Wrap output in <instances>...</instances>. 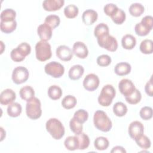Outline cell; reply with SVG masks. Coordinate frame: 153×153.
Listing matches in <instances>:
<instances>
[{
    "instance_id": "1",
    "label": "cell",
    "mask_w": 153,
    "mask_h": 153,
    "mask_svg": "<svg viewBox=\"0 0 153 153\" xmlns=\"http://www.w3.org/2000/svg\"><path fill=\"white\" fill-rule=\"evenodd\" d=\"M93 123L95 127L103 132L109 131L112 126V123L106 114L101 110L96 111L93 117Z\"/></svg>"
},
{
    "instance_id": "2",
    "label": "cell",
    "mask_w": 153,
    "mask_h": 153,
    "mask_svg": "<svg viewBox=\"0 0 153 153\" xmlns=\"http://www.w3.org/2000/svg\"><path fill=\"white\" fill-rule=\"evenodd\" d=\"M47 131L50 135L56 140L62 138L65 134V127L60 121L55 118L48 120L45 124Z\"/></svg>"
},
{
    "instance_id": "3",
    "label": "cell",
    "mask_w": 153,
    "mask_h": 153,
    "mask_svg": "<svg viewBox=\"0 0 153 153\" xmlns=\"http://www.w3.org/2000/svg\"><path fill=\"white\" fill-rule=\"evenodd\" d=\"M26 113L27 116L32 120H37L42 115L41 104L39 99L34 97L27 102L26 105Z\"/></svg>"
},
{
    "instance_id": "4",
    "label": "cell",
    "mask_w": 153,
    "mask_h": 153,
    "mask_svg": "<svg viewBox=\"0 0 153 153\" xmlns=\"http://www.w3.org/2000/svg\"><path fill=\"white\" fill-rule=\"evenodd\" d=\"M35 54L36 59L41 62L50 59L52 56L50 44L45 41H39L35 45Z\"/></svg>"
},
{
    "instance_id": "5",
    "label": "cell",
    "mask_w": 153,
    "mask_h": 153,
    "mask_svg": "<svg viewBox=\"0 0 153 153\" xmlns=\"http://www.w3.org/2000/svg\"><path fill=\"white\" fill-rule=\"evenodd\" d=\"M116 91L112 85L106 84L102 88L98 97V103L102 106H109L115 97Z\"/></svg>"
},
{
    "instance_id": "6",
    "label": "cell",
    "mask_w": 153,
    "mask_h": 153,
    "mask_svg": "<svg viewBox=\"0 0 153 153\" xmlns=\"http://www.w3.org/2000/svg\"><path fill=\"white\" fill-rule=\"evenodd\" d=\"M99 45L109 51L114 52L118 48V42L115 38L109 34L97 38Z\"/></svg>"
},
{
    "instance_id": "7",
    "label": "cell",
    "mask_w": 153,
    "mask_h": 153,
    "mask_svg": "<svg viewBox=\"0 0 153 153\" xmlns=\"http://www.w3.org/2000/svg\"><path fill=\"white\" fill-rule=\"evenodd\" d=\"M44 70L47 74L53 78H60L65 72L64 66L55 61L47 63L44 67Z\"/></svg>"
},
{
    "instance_id": "8",
    "label": "cell",
    "mask_w": 153,
    "mask_h": 153,
    "mask_svg": "<svg viewBox=\"0 0 153 153\" xmlns=\"http://www.w3.org/2000/svg\"><path fill=\"white\" fill-rule=\"evenodd\" d=\"M29 76L27 68L24 66H17L14 69L12 73V80L16 84H20L26 82Z\"/></svg>"
},
{
    "instance_id": "9",
    "label": "cell",
    "mask_w": 153,
    "mask_h": 153,
    "mask_svg": "<svg viewBox=\"0 0 153 153\" xmlns=\"http://www.w3.org/2000/svg\"><path fill=\"white\" fill-rule=\"evenodd\" d=\"M99 78L94 74H89L84 78L83 81L84 88L89 91L96 90L99 85Z\"/></svg>"
},
{
    "instance_id": "10",
    "label": "cell",
    "mask_w": 153,
    "mask_h": 153,
    "mask_svg": "<svg viewBox=\"0 0 153 153\" xmlns=\"http://www.w3.org/2000/svg\"><path fill=\"white\" fill-rule=\"evenodd\" d=\"M128 132L130 137L135 140L143 134V125L140 121H134L130 124Z\"/></svg>"
},
{
    "instance_id": "11",
    "label": "cell",
    "mask_w": 153,
    "mask_h": 153,
    "mask_svg": "<svg viewBox=\"0 0 153 153\" xmlns=\"http://www.w3.org/2000/svg\"><path fill=\"white\" fill-rule=\"evenodd\" d=\"M118 88L121 93L126 97L132 94L136 88L131 80L124 78L119 82Z\"/></svg>"
},
{
    "instance_id": "12",
    "label": "cell",
    "mask_w": 153,
    "mask_h": 153,
    "mask_svg": "<svg viewBox=\"0 0 153 153\" xmlns=\"http://www.w3.org/2000/svg\"><path fill=\"white\" fill-rule=\"evenodd\" d=\"M56 54L59 59L65 62L71 60L73 57V53L71 49L65 45L59 46L56 48Z\"/></svg>"
},
{
    "instance_id": "13",
    "label": "cell",
    "mask_w": 153,
    "mask_h": 153,
    "mask_svg": "<svg viewBox=\"0 0 153 153\" xmlns=\"http://www.w3.org/2000/svg\"><path fill=\"white\" fill-rule=\"evenodd\" d=\"M72 53L78 58L85 59L88 54V50L84 42L77 41L73 45Z\"/></svg>"
},
{
    "instance_id": "14",
    "label": "cell",
    "mask_w": 153,
    "mask_h": 153,
    "mask_svg": "<svg viewBox=\"0 0 153 153\" xmlns=\"http://www.w3.org/2000/svg\"><path fill=\"white\" fill-rule=\"evenodd\" d=\"M16 98V93L10 88H7L1 93L0 103L3 105H8L12 103Z\"/></svg>"
},
{
    "instance_id": "15",
    "label": "cell",
    "mask_w": 153,
    "mask_h": 153,
    "mask_svg": "<svg viewBox=\"0 0 153 153\" xmlns=\"http://www.w3.org/2000/svg\"><path fill=\"white\" fill-rule=\"evenodd\" d=\"M64 3L63 0H45L42 2V7L45 11H54L61 8Z\"/></svg>"
},
{
    "instance_id": "16",
    "label": "cell",
    "mask_w": 153,
    "mask_h": 153,
    "mask_svg": "<svg viewBox=\"0 0 153 153\" xmlns=\"http://www.w3.org/2000/svg\"><path fill=\"white\" fill-rule=\"evenodd\" d=\"M37 33L42 41H48L52 36V29L47 24H41L37 28Z\"/></svg>"
},
{
    "instance_id": "17",
    "label": "cell",
    "mask_w": 153,
    "mask_h": 153,
    "mask_svg": "<svg viewBox=\"0 0 153 153\" xmlns=\"http://www.w3.org/2000/svg\"><path fill=\"white\" fill-rule=\"evenodd\" d=\"M97 13L91 9H88L84 11L82 15V20L86 25H93L97 19Z\"/></svg>"
},
{
    "instance_id": "18",
    "label": "cell",
    "mask_w": 153,
    "mask_h": 153,
    "mask_svg": "<svg viewBox=\"0 0 153 153\" xmlns=\"http://www.w3.org/2000/svg\"><path fill=\"white\" fill-rule=\"evenodd\" d=\"M84 69L80 65H75L72 66L69 70L68 76L72 80L79 79L84 74Z\"/></svg>"
},
{
    "instance_id": "19",
    "label": "cell",
    "mask_w": 153,
    "mask_h": 153,
    "mask_svg": "<svg viewBox=\"0 0 153 153\" xmlns=\"http://www.w3.org/2000/svg\"><path fill=\"white\" fill-rule=\"evenodd\" d=\"M131 65L127 62L117 63L114 68L115 73L119 76H124L128 74L131 71Z\"/></svg>"
},
{
    "instance_id": "20",
    "label": "cell",
    "mask_w": 153,
    "mask_h": 153,
    "mask_svg": "<svg viewBox=\"0 0 153 153\" xmlns=\"http://www.w3.org/2000/svg\"><path fill=\"white\" fill-rule=\"evenodd\" d=\"M136 44V39L134 36L130 34H126L123 36L121 45L124 49L132 50Z\"/></svg>"
},
{
    "instance_id": "21",
    "label": "cell",
    "mask_w": 153,
    "mask_h": 153,
    "mask_svg": "<svg viewBox=\"0 0 153 153\" xmlns=\"http://www.w3.org/2000/svg\"><path fill=\"white\" fill-rule=\"evenodd\" d=\"M19 94L23 100L28 102L34 97L35 91L32 87L29 85H26L20 88Z\"/></svg>"
},
{
    "instance_id": "22",
    "label": "cell",
    "mask_w": 153,
    "mask_h": 153,
    "mask_svg": "<svg viewBox=\"0 0 153 153\" xmlns=\"http://www.w3.org/2000/svg\"><path fill=\"white\" fill-rule=\"evenodd\" d=\"M22 108L20 104L17 102L12 103L8 105L7 107V114L11 117H19L22 113Z\"/></svg>"
},
{
    "instance_id": "23",
    "label": "cell",
    "mask_w": 153,
    "mask_h": 153,
    "mask_svg": "<svg viewBox=\"0 0 153 153\" xmlns=\"http://www.w3.org/2000/svg\"><path fill=\"white\" fill-rule=\"evenodd\" d=\"M65 148L69 151H75L79 148V142L78 138L75 136H68L64 141Z\"/></svg>"
},
{
    "instance_id": "24",
    "label": "cell",
    "mask_w": 153,
    "mask_h": 153,
    "mask_svg": "<svg viewBox=\"0 0 153 153\" xmlns=\"http://www.w3.org/2000/svg\"><path fill=\"white\" fill-rule=\"evenodd\" d=\"M62 88L56 85L50 86L48 90V95L49 97L53 100L59 99L62 96Z\"/></svg>"
},
{
    "instance_id": "25",
    "label": "cell",
    "mask_w": 153,
    "mask_h": 153,
    "mask_svg": "<svg viewBox=\"0 0 153 153\" xmlns=\"http://www.w3.org/2000/svg\"><path fill=\"white\" fill-rule=\"evenodd\" d=\"M17 27V22L16 20L11 22H0L1 30L5 33H10L13 32Z\"/></svg>"
},
{
    "instance_id": "26",
    "label": "cell",
    "mask_w": 153,
    "mask_h": 153,
    "mask_svg": "<svg viewBox=\"0 0 153 153\" xmlns=\"http://www.w3.org/2000/svg\"><path fill=\"white\" fill-rule=\"evenodd\" d=\"M145 8L140 3H133L129 7V13L134 17L140 16L144 12Z\"/></svg>"
},
{
    "instance_id": "27",
    "label": "cell",
    "mask_w": 153,
    "mask_h": 153,
    "mask_svg": "<svg viewBox=\"0 0 153 153\" xmlns=\"http://www.w3.org/2000/svg\"><path fill=\"white\" fill-rule=\"evenodd\" d=\"M109 143L108 139L105 137H97L94 142V146L95 148L99 151H103L106 149L109 146Z\"/></svg>"
},
{
    "instance_id": "28",
    "label": "cell",
    "mask_w": 153,
    "mask_h": 153,
    "mask_svg": "<svg viewBox=\"0 0 153 153\" xmlns=\"http://www.w3.org/2000/svg\"><path fill=\"white\" fill-rule=\"evenodd\" d=\"M113 112L116 116L121 117L124 116L127 112V107L124 103L118 102L113 106Z\"/></svg>"
},
{
    "instance_id": "29",
    "label": "cell",
    "mask_w": 153,
    "mask_h": 153,
    "mask_svg": "<svg viewBox=\"0 0 153 153\" xmlns=\"http://www.w3.org/2000/svg\"><path fill=\"white\" fill-rule=\"evenodd\" d=\"M16 16V11L11 8H7L3 10L1 13V21L11 22L15 20Z\"/></svg>"
},
{
    "instance_id": "30",
    "label": "cell",
    "mask_w": 153,
    "mask_h": 153,
    "mask_svg": "<svg viewBox=\"0 0 153 153\" xmlns=\"http://www.w3.org/2000/svg\"><path fill=\"white\" fill-rule=\"evenodd\" d=\"M77 103L76 99L75 97L72 95H67L63 97L62 100V106L66 109H70L74 108Z\"/></svg>"
},
{
    "instance_id": "31",
    "label": "cell",
    "mask_w": 153,
    "mask_h": 153,
    "mask_svg": "<svg viewBox=\"0 0 153 153\" xmlns=\"http://www.w3.org/2000/svg\"><path fill=\"white\" fill-rule=\"evenodd\" d=\"M109 30L108 26L104 23H100L95 27L94 35L97 38L109 34Z\"/></svg>"
},
{
    "instance_id": "32",
    "label": "cell",
    "mask_w": 153,
    "mask_h": 153,
    "mask_svg": "<svg viewBox=\"0 0 153 153\" xmlns=\"http://www.w3.org/2000/svg\"><path fill=\"white\" fill-rule=\"evenodd\" d=\"M140 51L145 54H151L153 51V42L151 39H144L139 46Z\"/></svg>"
},
{
    "instance_id": "33",
    "label": "cell",
    "mask_w": 153,
    "mask_h": 153,
    "mask_svg": "<svg viewBox=\"0 0 153 153\" xmlns=\"http://www.w3.org/2000/svg\"><path fill=\"white\" fill-rule=\"evenodd\" d=\"M78 138L79 142L78 149L84 150L87 149L90 145V139L88 136L84 133H81L79 134H75Z\"/></svg>"
},
{
    "instance_id": "34",
    "label": "cell",
    "mask_w": 153,
    "mask_h": 153,
    "mask_svg": "<svg viewBox=\"0 0 153 153\" xmlns=\"http://www.w3.org/2000/svg\"><path fill=\"white\" fill-rule=\"evenodd\" d=\"M127 103L131 105H136L138 103L141 99H142V94L139 90L135 88L134 91L129 96L125 97Z\"/></svg>"
},
{
    "instance_id": "35",
    "label": "cell",
    "mask_w": 153,
    "mask_h": 153,
    "mask_svg": "<svg viewBox=\"0 0 153 153\" xmlns=\"http://www.w3.org/2000/svg\"><path fill=\"white\" fill-rule=\"evenodd\" d=\"M78 8L74 4L68 5L64 8V14L68 19L75 18L78 16Z\"/></svg>"
},
{
    "instance_id": "36",
    "label": "cell",
    "mask_w": 153,
    "mask_h": 153,
    "mask_svg": "<svg viewBox=\"0 0 153 153\" xmlns=\"http://www.w3.org/2000/svg\"><path fill=\"white\" fill-rule=\"evenodd\" d=\"M44 23L53 29L59 25L60 23V17L57 15H48L45 17Z\"/></svg>"
},
{
    "instance_id": "37",
    "label": "cell",
    "mask_w": 153,
    "mask_h": 153,
    "mask_svg": "<svg viewBox=\"0 0 153 153\" xmlns=\"http://www.w3.org/2000/svg\"><path fill=\"white\" fill-rule=\"evenodd\" d=\"M69 126L71 130L75 133V134H79L82 131V124L77 121L74 117L71 119L69 121Z\"/></svg>"
},
{
    "instance_id": "38",
    "label": "cell",
    "mask_w": 153,
    "mask_h": 153,
    "mask_svg": "<svg viewBox=\"0 0 153 153\" xmlns=\"http://www.w3.org/2000/svg\"><path fill=\"white\" fill-rule=\"evenodd\" d=\"M137 145L143 149H147L151 147V142L150 139L145 135H142L135 140Z\"/></svg>"
},
{
    "instance_id": "39",
    "label": "cell",
    "mask_w": 153,
    "mask_h": 153,
    "mask_svg": "<svg viewBox=\"0 0 153 153\" xmlns=\"http://www.w3.org/2000/svg\"><path fill=\"white\" fill-rule=\"evenodd\" d=\"M126 16L125 12L120 8H118V11L114 16L111 17L112 21L117 25H121L126 20Z\"/></svg>"
},
{
    "instance_id": "40",
    "label": "cell",
    "mask_w": 153,
    "mask_h": 153,
    "mask_svg": "<svg viewBox=\"0 0 153 153\" xmlns=\"http://www.w3.org/2000/svg\"><path fill=\"white\" fill-rule=\"evenodd\" d=\"M74 118L79 123L83 124L88 120V114L84 109H78L74 113Z\"/></svg>"
},
{
    "instance_id": "41",
    "label": "cell",
    "mask_w": 153,
    "mask_h": 153,
    "mask_svg": "<svg viewBox=\"0 0 153 153\" xmlns=\"http://www.w3.org/2000/svg\"><path fill=\"white\" fill-rule=\"evenodd\" d=\"M16 48L19 53L24 57H26L31 52V47L27 42H22L16 47Z\"/></svg>"
},
{
    "instance_id": "42",
    "label": "cell",
    "mask_w": 153,
    "mask_h": 153,
    "mask_svg": "<svg viewBox=\"0 0 153 153\" xmlns=\"http://www.w3.org/2000/svg\"><path fill=\"white\" fill-rule=\"evenodd\" d=\"M152 109L149 106L142 108L139 112L140 117L144 120H149L152 117Z\"/></svg>"
},
{
    "instance_id": "43",
    "label": "cell",
    "mask_w": 153,
    "mask_h": 153,
    "mask_svg": "<svg viewBox=\"0 0 153 153\" xmlns=\"http://www.w3.org/2000/svg\"><path fill=\"white\" fill-rule=\"evenodd\" d=\"M118 10V7L115 4L112 3H109L106 4L103 8L104 13L106 15L109 17H112V16H114L117 13Z\"/></svg>"
},
{
    "instance_id": "44",
    "label": "cell",
    "mask_w": 153,
    "mask_h": 153,
    "mask_svg": "<svg viewBox=\"0 0 153 153\" xmlns=\"http://www.w3.org/2000/svg\"><path fill=\"white\" fill-rule=\"evenodd\" d=\"M97 63L100 66H107L111 63V58L107 54H102L97 58Z\"/></svg>"
},
{
    "instance_id": "45",
    "label": "cell",
    "mask_w": 153,
    "mask_h": 153,
    "mask_svg": "<svg viewBox=\"0 0 153 153\" xmlns=\"http://www.w3.org/2000/svg\"><path fill=\"white\" fill-rule=\"evenodd\" d=\"M134 30L136 33L140 36H146L147 35L149 32H150V30H149L148 29H147L146 27H145L144 26H143L140 22V23H137L135 26H134Z\"/></svg>"
},
{
    "instance_id": "46",
    "label": "cell",
    "mask_w": 153,
    "mask_h": 153,
    "mask_svg": "<svg viewBox=\"0 0 153 153\" xmlns=\"http://www.w3.org/2000/svg\"><path fill=\"white\" fill-rule=\"evenodd\" d=\"M140 23L145 27L151 30L153 26V18L151 16H146L142 19Z\"/></svg>"
},
{
    "instance_id": "47",
    "label": "cell",
    "mask_w": 153,
    "mask_h": 153,
    "mask_svg": "<svg viewBox=\"0 0 153 153\" xmlns=\"http://www.w3.org/2000/svg\"><path fill=\"white\" fill-rule=\"evenodd\" d=\"M10 57H11V59L14 62H22L25 59L19 53L16 48L12 50V51L10 53Z\"/></svg>"
},
{
    "instance_id": "48",
    "label": "cell",
    "mask_w": 153,
    "mask_h": 153,
    "mask_svg": "<svg viewBox=\"0 0 153 153\" xmlns=\"http://www.w3.org/2000/svg\"><path fill=\"white\" fill-rule=\"evenodd\" d=\"M145 91L146 93L150 97L152 96V78H150V79L146 82L145 86Z\"/></svg>"
},
{
    "instance_id": "49",
    "label": "cell",
    "mask_w": 153,
    "mask_h": 153,
    "mask_svg": "<svg viewBox=\"0 0 153 153\" xmlns=\"http://www.w3.org/2000/svg\"><path fill=\"white\" fill-rule=\"evenodd\" d=\"M111 153L113 152H118V153H126V151L125 150V149L121 146H114L112 149L111 151Z\"/></svg>"
},
{
    "instance_id": "50",
    "label": "cell",
    "mask_w": 153,
    "mask_h": 153,
    "mask_svg": "<svg viewBox=\"0 0 153 153\" xmlns=\"http://www.w3.org/2000/svg\"><path fill=\"white\" fill-rule=\"evenodd\" d=\"M1 141H2L4 138L5 137V131L3 129L2 127H1Z\"/></svg>"
},
{
    "instance_id": "51",
    "label": "cell",
    "mask_w": 153,
    "mask_h": 153,
    "mask_svg": "<svg viewBox=\"0 0 153 153\" xmlns=\"http://www.w3.org/2000/svg\"><path fill=\"white\" fill-rule=\"evenodd\" d=\"M1 48H2V50H1V53L2 54V52H3V47H2V45H3V42L2 41H1Z\"/></svg>"
}]
</instances>
